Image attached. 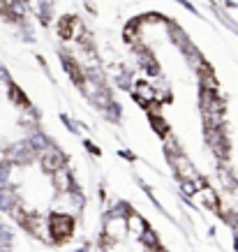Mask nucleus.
<instances>
[{
	"instance_id": "nucleus-1",
	"label": "nucleus",
	"mask_w": 238,
	"mask_h": 252,
	"mask_svg": "<svg viewBox=\"0 0 238 252\" xmlns=\"http://www.w3.org/2000/svg\"><path fill=\"white\" fill-rule=\"evenodd\" d=\"M51 236H54L56 243H62V241H67L72 236V231H74V222L69 215H54V220H51Z\"/></svg>"
},
{
	"instance_id": "nucleus-2",
	"label": "nucleus",
	"mask_w": 238,
	"mask_h": 252,
	"mask_svg": "<svg viewBox=\"0 0 238 252\" xmlns=\"http://www.w3.org/2000/svg\"><path fill=\"white\" fill-rule=\"evenodd\" d=\"M127 229L134 238H144L148 234V224L139 213H127Z\"/></svg>"
},
{
	"instance_id": "nucleus-3",
	"label": "nucleus",
	"mask_w": 238,
	"mask_h": 252,
	"mask_svg": "<svg viewBox=\"0 0 238 252\" xmlns=\"http://www.w3.org/2000/svg\"><path fill=\"white\" fill-rule=\"evenodd\" d=\"M42 167L46 169V171H60L62 169V155L56 153V151H49V153L42 155Z\"/></svg>"
},
{
	"instance_id": "nucleus-4",
	"label": "nucleus",
	"mask_w": 238,
	"mask_h": 252,
	"mask_svg": "<svg viewBox=\"0 0 238 252\" xmlns=\"http://www.w3.org/2000/svg\"><path fill=\"white\" fill-rule=\"evenodd\" d=\"M54 183L60 192H69L72 190V176H69L65 169H60V171H56L54 174Z\"/></svg>"
}]
</instances>
